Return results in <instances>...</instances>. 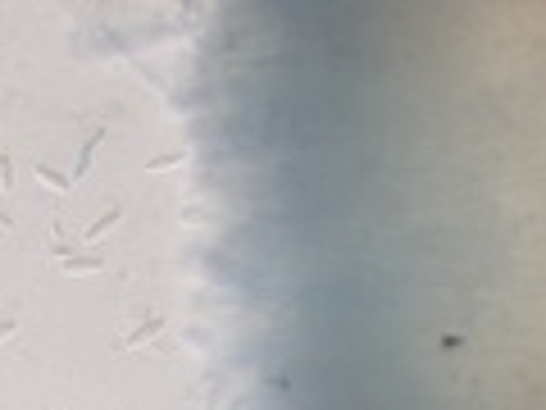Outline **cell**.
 Here are the masks:
<instances>
[{"label":"cell","instance_id":"cell-7","mask_svg":"<svg viewBox=\"0 0 546 410\" xmlns=\"http://www.w3.org/2000/svg\"><path fill=\"white\" fill-rule=\"evenodd\" d=\"M182 160H187V155H182V150H173V155H160V160H150V174H164V169H178L182 165Z\"/></svg>","mask_w":546,"mask_h":410},{"label":"cell","instance_id":"cell-8","mask_svg":"<svg viewBox=\"0 0 546 410\" xmlns=\"http://www.w3.org/2000/svg\"><path fill=\"white\" fill-rule=\"evenodd\" d=\"M14 333H18V323H14V319H0V342L14 338Z\"/></svg>","mask_w":546,"mask_h":410},{"label":"cell","instance_id":"cell-5","mask_svg":"<svg viewBox=\"0 0 546 410\" xmlns=\"http://www.w3.org/2000/svg\"><path fill=\"white\" fill-rule=\"evenodd\" d=\"M155 333H164V315H155V319H146V323H141V328H133V333H128V342H123V347H146V342L155 338Z\"/></svg>","mask_w":546,"mask_h":410},{"label":"cell","instance_id":"cell-9","mask_svg":"<svg viewBox=\"0 0 546 410\" xmlns=\"http://www.w3.org/2000/svg\"><path fill=\"white\" fill-rule=\"evenodd\" d=\"M0 228H14V214H9L5 205H0Z\"/></svg>","mask_w":546,"mask_h":410},{"label":"cell","instance_id":"cell-3","mask_svg":"<svg viewBox=\"0 0 546 410\" xmlns=\"http://www.w3.org/2000/svg\"><path fill=\"white\" fill-rule=\"evenodd\" d=\"M118 219H123V205H118V201H114V205H109V210L101 214V219H96V223H91V228H82V237H87V242H96V237H105V233H109V228H114V223H118Z\"/></svg>","mask_w":546,"mask_h":410},{"label":"cell","instance_id":"cell-1","mask_svg":"<svg viewBox=\"0 0 546 410\" xmlns=\"http://www.w3.org/2000/svg\"><path fill=\"white\" fill-rule=\"evenodd\" d=\"M101 142H105V133H91L82 142V150H78V165H73V174H69V182H78L87 169H91V160H96V150H101Z\"/></svg>","mask_w":546,"mask_h":410},{"label":"cell","instance_id":"cell-10","mask_svg":"<svg viewBox=\"0 0 546 410\" xmlns=\"http://www.w3.org/2000/svg\"><path fill=\"white\" fill-rule=\"evenodd\" d=\"M128 410H133V406H128Z\"/></svg>","mask_w":546,"mask_h":410},{"label":"cell","instance_id":"cell-2","mask_svg":"<svg viewBox=\"0 0 546 410\" xmlns=\"http://www.w3.org/2000/svg\"><path fill=\"white\" fill-rule=\"evenodd\" d=\"M37 182H41V187H50L55 196L73 187V182H69V174H64V169H55V165H46V160H41V165H37Z\"/></svg>","mask_w":546,"mask_h":410},{"label":"cell","instance_id":"cell-6","mask_svg":"<svg viewBox=\"0 0 546 410\" xmlns=\"http://www.w3.org/2000/svg\"><path fill=\"white\" fill-rule=\"evenodd\" d=\"M14 187V155L9 150H0V192Z\"/></svg>","mask_w":546,"mask_h":410},{"label":"cell","instance_id":"cell-4","mask_svg":"<svg viewBox=\"0 0 546 410\" xmlns=\"http://www.w3.org/2000/svg\"><path fill=\"white\" fill-rule=\"evenodd\" d=\"M64 274H101V269H105V260H101V255H64Z\"/></svg>","mask_w":546,"mask_h":410}]
</instances>
